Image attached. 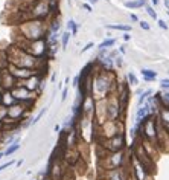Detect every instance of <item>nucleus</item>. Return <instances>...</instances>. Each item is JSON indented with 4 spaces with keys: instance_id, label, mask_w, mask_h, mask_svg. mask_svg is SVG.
<instances>
[{
    "instance_id": "1a4fd4ad",
    "label": "nucleus",
    "mask_w": 169,
    "mask_h": 180,
    "mask_svg": "<svg viewBox=\"0 0 169 180\" xmlns=\"http://www.w3.org/2000/svg\"><path fill=\"white\" fill-rule=\"evenodd\" d=\"M160 107H168L169 108V90L162 93L160 96Z\"/></svg>"
},
{
    "instance_id": "dca6fc26",
    "label": "nucleus",
    "mask_w": 169,
    "mask_h": 180,
    "mask_svg": "<svg viewBox=\"0 0 169 180\" xmlns=\"http://www.w3.org/2000/svg\"><path fill=\"white\" fill-rule=\"evenodd\" d=\"M139 24H140V28L143 29V31H149V29H151L149 23H146V21H143V20H142V21H139Z\"/></svg>"
},
{
    "instance_id": "6ab92c4d",
    "label": "nucleus",
    "mask_w": 169,
    "mask_h": 180,
    "mask_svg": "<svg viewBox=\"0 0 169 180\" xmlns=\"http://www.w3.org/2000/svg\"><path fill=\"white\" fill-rule=\"evenodd\" d=\"M157 24L160 26V29H163V31H168V24H166V21H163V20H157Z\"/></svg>"
},
{
    "instance_id": "aec40b11",
    "label": "nucleus",
    "mask_w": 169,
    "mask_h": 180,
    "mask_svg": "<svg viewBox=\"0 0 169 180\" xmlns=\"http://www.w3.org/2000/svg\"><path fill=\"white\" fill-rule=\"evenodd\" d=\"M67 99V87H64L62 90V96H61V101H66Z\"/></svg>"
},
{
    "instance_id": "a878e982",
    "label": "nucleus",
    "mask_w": 169,
    "mask_h": 180,
    "mask_svg": "<svg viewBox=\"0 0 169 180\" xmlns=\"http://www.w3.org/2000/svg\"><path fill=\"white\" fill-rule=\"evenodd\" d=\"M125 50H126L125 46H121V47H119V52H121V54H125Z\"/></svg>"
},
{
    "instance_id": "f3484780",
    "label": "nucleus",
    "mask_w": 169,
    "mask_h": 180,
    "mask_svg": "<svg viewBox=\"0 0 169 180\" xmlns=\"http://www.w3.org/2000/svg\"><path fill=\"white\" fill-rule=\"evenodd\" d=\"M44 113H46V108H43V110H41L40 113H38V116H37V118H35V119L32 121V125H35V124H37L38 121H40V119H41V116H43V114H44Z\"/></svg>"
},
{
    "instance_id": "c85d7f7f",
    "label": "nucleus",
    "mask_w": 169,
    "mask_h": 180,
    "mask_svg": "<svg viewBox=\"0 0 169 180\" xmlns=\"http://www.w3.org/2000/svg\"><path fill=\"white\" fill-rule=\"evenodd\" d=\"M88 2H90V3H93V5H95V3H98V2H99V0H88Z\"/></svg>"
},
{
    "instance_id": "bb28decb",
    "label": "nucleus",
    "mask_w": 169,
    "mask_h": 180,
    "mask_svg": "<svg viewBox=\"0 0 169 180\" xmlns=\"http://www.w3.org/2000/svg\"><path fill=\"white\" fill-rule=\"evenodd\" d=\"M151 2H152V5H154V6H157V5L160 3V0H151Z\"/></svg>"
},
{
    "instance_id": "9b49d317",
    "label": "nucleus",
    "mask_w": 169,
    "mask_h": 180,
    "mask_svg": "<svg viewBox=\"0 0 169 180\" xmlns=\"http://www.w3.org/2000/svg\"><path fill=\"white\" fill-rule=\"evenodd\" d=\"M126 80H128V84H131V86H137V84H139L137 76H136L133 72H129V73L126 75Z\"/></svg>"
},
{
    "instance_id": "20e7f679",
    "label": "nucleus",
    "mask_w": 169,
    "mask_h": 180,
    "mask_svg": "<svg viewBox=\"0 0 169 180\" xmlns=\"http://www.w3.org/2000/svg\"><path fill=\"white\" fill-rule=\"evenodd\" d=\"M142 76H143V80L146 83H152L155 81V78H157V72H154V70H149V69H142Z\"/></svg>"
},
{
    "instance_id": "4be33fe9",
    "label": "nucleus",
    "mask_w": 169,
    "mask_h": 180,
    "mask_svg": "<svg viewBox=\"0 0 169 180\" xmlns=\"http://www.w3.org/2000/svg\"><path fill=\"white\" fill-rule=\"evenodd\" d=\"M12 163H14V162H8V163H5V165H2V166H0V173H2L5 168H8V166H11Z\"/></svg>"
},
{
    "instance_id": "7c9ffc66",
    "label": "nucleus",
    "mask_w": 169,
    "mask_h": 180,
    "mask_svg": "<svg viewBox=\"0 0 169 180\" xmlns=\"http://www.w3.org/2000/svg\"><path fill=\"white\" fill-rule=\"evenodd\" d=\"M107 2H108V0H107Z\"/></svg>"
},
{
    "instance_id": "b1692460",
    "label": "nucleus",
    "mask_w": 169,
    "mask_h": 180,
    "mask_svg": "<svg viewBox=\"0 0 169 180\" xmlns=\"http://www.w3.org/2000/svg\"><path fill=\"white\" fill-rule=\"evenodd\" d=\"M129 18H131L133 21H139V17L136 14H129Z\"/></svg>"
},
{
    "instance_id": "f03ea898",
    "label": "nucleus",
    "mask_w": 169,
    "mask_h": 180,
    "mask_svg": "<svg viewBox=\"0 0 169 180\" xmlns=\"http://www.w3.org/2000/svg\"><path fill=\"white\" fill-rule=\"evenodd\" d=\"M104 147H105L108 151H111V153H119V151H122V148L125 147V134L121 131L118 134L111 136L107 140V144H104Z\"/></svg>"
},
{
    "instance_id": "c756f323",
    "label": "nucleus",
    "mask_w": 169,
    "mask_h": 180,
    "mask_svg": "<svg viewBox=\"0 0 169 180\" xmlns=\"http://www.w3.org/2000/svg\"><path fill=\"white\" fill-rule=\"evenodd\" d=\"M3 156H5V154H0V159H2V157H3Z\"/></svg>"
},
{
    "instance_id": "412c9836",
    "label": "nucleus",
    "mask_w": 169,
    "mask_h": 180,
    "mask_svg": "<svg viewBox=\"0 0 169 180\" xmlns=\"http://www.w3.org/2000/svg\"><path fill=\"white\" fill-rule=\"evenodd\" d=\"M114 63H116V66H118V67H121V66H122V58H121V57L114 58Z\"/></svg>"
},
{
    "instance_id": "2eb2a0df",
    "label": "nucleus",
    "mask_w": 169,
    "mask_h": 180,
    "mask_svg": "<svg viewBox=\"0 0 169 180\" xmlns=\"http://www.w3.org/2000/svg\"><path fill=\"white\" fill-rule=\"evenodd\" d=\"M160 87L165 89V90H169V78H165L160 81Z\"/></svg>"
},
{
    "instance_id": "6e6552de",
    "label": "nucleus",
    "mask_w": 169,
    "mask_h": 180,
    "mask_svg": "<svg viewBox=\"0 0 169 180\" xmlns=\"http://www.w3.org/2000/svg\"><path fill=\"white\" fill-rule=\"evenodd\" d=\"M116 44V38H107V40H104L101 44H99V50H104V49H110Z\"/></svg>"
},
{
    "instance_id": "423d86ee",
    "label": "nucleus",
    "mask_w": 169,
    "mask_h": 180,
    "mask_svg": "<svg viewBox=\"0 0 169 180\" xmlns=\"http://www.w3.org/2000/svg\"><path fill=\"white\" fill-rule=\"evenodd\" d=\"M107 29L113 31H122V32H131V26L129 24H107Z\"/></svg>"
},
{
    "instance_id": "4468645a",
    "label": "nucleus",
    "mask_w": 169,
    "mask_h": 180,
    "mask_svg": "<svg viewBox=\"0 0 169 180\" xmlns=\"http://www.w3.org/2000/svg\"><path fill=\"white\" fill-rule=\"evenodd\" d=\"M18 148H20V144H14V145H11V147L5 151V156H11V154H12V153H15Z\"/></svg>"
},
{
    "instance_id": "5701e85b",
    "label": "nucleus",
    "mask_w": 169,
    "mask_h": 180,
    "mask_svg": "<svg viewBox=\"0 0 169 180\" xmlns=\"http://www.w3.org/2000/svg\"><path fill=\"white\" fill-rule=\"evenodd\" d=\"M82 8H84V9H87L88 12H92V11H93V9H92V6H90L88 3H84V5H82Z\"/></svg>"
},
{
    "instance_id": "7ed1b4c3",
    "label": "nucleus",
    "mask_w": 169,
    "mask_h": 180,
    "mask_svg": "<svg viewBox=\"0 0 169 180\" xmlns=\"http://www.w3.org/2000/svg\"><path fill=\"white\" fill-rule=\"evenodd\" d=\"M159 119H160L163 131L166 134H169V108L168 107H160L159 108Z\"/></svg>"
},
{
    "instance_id": "f8f14e48",
    "label": "nucleus",
    "mask_w": 169,
    "mask_h": 180,
    "mask_svg": "<svg viewBox=\"0 0 169 180\" xmlns=\"http://www.w3.org/2000/svg\"><path fill=\"white\" fill-rule=\"evenodd\" d=\"M70 35H72V32H70V31H67V32H64V34H62V40H61V41H62V50H66Z\"/></svg>"
},
{
    "instance_id": "a211bd4d",
    "label": "nucleus",
    "mask_w": 169,
    "mask_h": 180,
    "mask_svg": "<svg viewBox=\"0 0 169 180\" xmlns=\"http://www.w3.org/2000/svg\"><path fill=\"white\" fill-rule=\"evenodd\" d=\"M93 46H95V44H93L92 41H90V43H87V44H85V46L81 49V54H84V52H87V50H90V49H92Z\"/></svg>"
},
{
    "instance_id": "f257e3e1",
    "label": "nucleus",
    "mask_w": 169,
    "mask_h": 180,
    "mask_svg": "<svg viewBox=\"0 0 169 180\" xmlns=\"http://www.w3.org/2000/svg\"><path fill=\"white\" fill-rule=\"evenodd\" d=\"M114 83L116 81H114L113 72H107V70L99 69V73H96L95 80L92 83V89H93V92L96 93V96L105 98V96H108L111 93Z\"/></svg>"
},
{
    "instance_id": "39448f33",
    "label": "nucleus",
    "mask_w": 169,
    "mask_h": 180,
    "mask_svg": "<svg viewBox=\"0 0 169 180\" xmlns=\"http://www.w3.org/2000/svg\"><path fill=\"white\" fill-rule=\"evenodd\" d=\"M142 6H146V0H129V2H125V8L128 9H137Z\"/></svg>"
},
{
    "instance_id": "0eeeda50",
    "label": "nucleus",
    "mask_w": 169,
    "mask_h": 180,
    "mask_svg": "<svg viewBox=\"0 0 169 180\" xmlns=\"http://www.w3.org/2000/svg\"><path fill=\"white\" fill-rule=\"evenodd\" d=\"M152 93H154V92H152L151 89L145 90V92H140V96H139V107H140V105H143L145 102H146V101L152 96Z\"/></svg>"
},
{
    "instance_id": "393cba45",
    "label": "nucleus",
    "mask_w": 169,
    "mask_h": 180,
    "mask_svg": "<svg viewBox=\"0 0 169 180\" xmlns=\"http://www.w3.org/2000/svg\"><path fill=\"white\" fill-rule=\"evenodd\" d=\"M129 38H131V35H129V34H123V40H125V41H128Z\"/></svg>"
},
{
    "instance_id": "ddd939ff",
    "label": "nucleus",
    "mask_w": 169,
    "mask_h": 180,
    "mask_svg": "<svg viewBox=\"0 0 169 180\" xmlns=\"http://www.w3.org/2000/svg\"><path fill=\"white\" fill-rule=\"evenodd\" d=\"M145 11L148 12V15L151 17V18H154V20H157V12H155V9L152 8V6H145Z\"/></svg>"
},
{
    "instance_id": "9d476101",
    "label": "nucleus",
    "mask_w": 169,
    "mask_h": 180,
    "mask_svg": "<svg viewBox=\"0 0 169 180\" xmlns=\"http://www.w3.org/2000/svg\"><path fill=\"white\" fill-rule=\"evenodd\" d=\"M67 29L72 32V35H76V32H78V24L75 23V20H69L67 21Z\"/></svg>"
},
{
    "instance_id": "cd10ccee",
    "label": "nucleus",
    "mask_w": 169,
    "mask_h": 180,
    "mask_svg": "<svg viewBox=\"0 0 169 180\" xmlns=\"http://www.w3.org/2000/svg\"><path fill=\"white\" fill-rule=\"evenodd\" d=\"M165 6H166V9H169V0H165Z\"/></svg>"
}]
</instances>
